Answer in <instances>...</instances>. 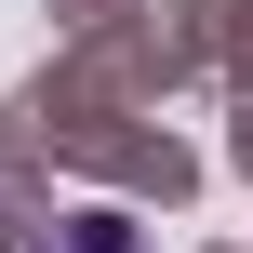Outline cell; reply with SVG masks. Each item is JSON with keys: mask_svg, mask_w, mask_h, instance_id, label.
Wrapping results in <instances>:
<instances>
[{"mask_svg": "<svg viewBox=\"0 0 253 253\" xmlns=\"http://www.w3.org/2000/svg\"><path fill=\"white\" fill-rule=\"evenodd\" d=\"M40 253H147V240H133L120 213H67V227H53V240H40Z\"/></svg>", "mask_w": 253, "mask_h": 253, "instance_id": "cell-1", "label": "cell"}]
</instances>
